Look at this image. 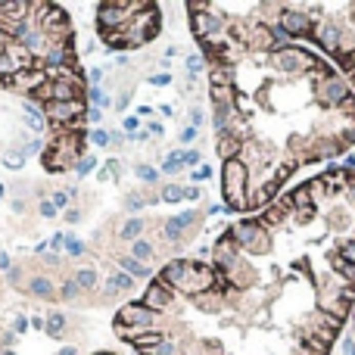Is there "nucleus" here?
Listing matches in <instances>:
<instances>
[{
    "mask_svg": "<svg viewBox=\"0 0 355 355\" xmlns=\"http://www.w3.org/2000/svg\"><path fill=\"white\" fill-rule=\"evenodd\" d=\"M66 249H69L72 256H81V253H85V243L78 240V237H66Z\"/></svg>",
    "mask_w": 355,
    "mask_h": 355,
    "instance_id": "18",
    "label": "nucleus"
},
{
    "mask_svg": "<svg viewBox=\"0 0 355 355\" xmlns=\"http://www.w3.org/2000/svg\"><path fill=\"white\" fill-rule=\"evenodd\" d=\"M184 162H200V153H184Z\"/></svg>",
    "mask_w": 355,
    "mask_h": 355,
    "instance_id": "33",
    "label": "nucleus"
},
{
    "mask_svg": "<svg viewBox=\"0 0 355 355\" xmlns=\"http://www.w3.org/2000/svg\"><path fill=\"white\" fill-rule=\"evenodd\" d=\"M153 85H169V75H156V78H150Z\"/></svg>",
    "mask_w": 355,
    "mask_h": 355,
    "instance_id": "32",
    "label": "nucleus"
},
{
    "mask_svg": "<svg viewBox=\"0 0 355 355\" xmlns=\"http://www.w3.org/2000/svg\"><path fill=\"white\" fill-rule=\"evenodd\" d=\"M37 212H41L44 218H53V215H56V206H53V200H44L41 206H37Z\"/></svg>",
    "mask_w": 355,
    "mask_h": 355,
    "instance_id": "21",
    "label": "nucleus"
},
{
    "mask_svg": "<svg viewBox=\"0 0 355 355\" xmlns=\"http://www.w3.org/2000/svg\"><path fill=\"white\" fill-rule=\"evenodd\" d=\"M278 25L318 50L355 91V0L333 4H271Z\"/></svg>",
    "mask_w": 355,
    "mask_h": 355,
    "instance_id": "4",
    "label": "nucleus"
},
{
    "mask_svg": "<svg viewBox=\"0 0 355 355\" xmlns=\"http://www.w3.org/2000/svg\"><path fill=\"white\" fill-rule=\"evenodd\" d=\"M355 305V169H327L175 259L122 305L137 355H330Z\"/></svg>",
    "mask_w": 355,
    "mask_h": 355,
    "instance_id": "1",
    "label": "nucleus"
},
{
    "mask_svg": "<svg viewBox=\"0 0 355 355\" xmlns=\"http://www.w3.org/2000/svg\"><path fill=\"white\" fill-rule=\"evenodd\" d=\"M140 231H143V218H131V221L122 227V240H134Z\"/></svg>",
    "mask_w": 355,
    "mask_h": 355,
    "instance_id": "11",
    "label": "nucleus"
},
{
    "mask_svg": "<svg viewBox=\"0 0 355 355\" xmlns=\"http://www.w3.org/2000/svg\"><path fill=\"white\" fill-rule=\"evenodd\" d=\"M69 203V193H53V206L59 209V206H66Z\"/></svg>",
    "mask_w": 355,
    "mask_h": 355,
    "instance_id": "28",
    "label": "nucleus"
},
{
    "mask_svg": "<svg viewBox=\"0 0 355 355\" xmlns=\"http://www.w3.org/2000/svg\"><path fill=\"white\" fill-rule=\"evenodd\" d=\"M75 290H78V284H75V278H72V281H66V284H62V293H59V296H62V299H72V296H75Z\"/></svg>",
    "mask_w": 355,
    "mask_h": 355,
    "instance_id": "22",
    "label": "nucleus"
},
{
    "mask_svg": "<svg viewBox=\"0 0 355 355\" xmlns=\"http://www.w3.org/2000/svg\"><path fill=\"white\" fill-rule=\"evenodd\" d=\"M131 284H134V278H131V274H125V271H118L115 278L109 281V287H112V290H131Z\"/></svg>",
    "mask_w": 355,
    "mask_h": 355,
    "instance_id": "12",
    "label": "nucleus"
},
{
    "mask_svg": "<svg viewBox=\"0 0 355 355\" xmlns=\"http://www.w3.org/2000/svg\"><path fill=\"white\" fill-rule=\"evenodd\" d=\"M100 118H103V112L94 106V109H88V125H100Z\"/></svg>",
    "mask_w": 355,
    "mask_h": 355,
    "instance_id": "24",
    "label": "nucleus"
},
{
    "mask_svg": "<svg viewBox=\"0 0 355 355\" xmlns=\"http://www.w3.org/2000/svg\"><path fill=\"white\" fill-rule=\"evenodd\" d=\"M97 34L109 50H137L162 31V10L150 0L97 4Z\"/></svg>",
    "mask_w": 355,
    "mask_h": 355,
    "instance_id": "5",
    "label": "nucleus"
},
{
    "mask_svg": "<svg viewBox=\"0 0 355 355\" xmlns=\"http://www.w3.org/2000/svg\"><path fill=\"white\" fill-rule=\"evenodd\" d=\"M0 268H10V259H7V253H0Z\"/></svg>",
    "mask_w": 355,
    "mask_h": 355,
    "instance_id": "35",
    "label": "nucleus"
},
{
    "mask_svg": "<svg viewBox=\"0 0 355 355\" xmlns=\"http://www.w3.org/2000/svg\"><path fill=\"white\" fill-rule=\"evenodd\" d=\"M59 355H75V346H62V349H59Z\"/></svg>",
    "mask_w": 355,
    "mask_h": 355,
    "instance_id": "34",
    "label": "nucleus"
},
{
    "mask_svg": "<svg viewBox=\"0 0 355 355\" xmlns=\"http://www.w3.org/2000/svg\"><path fill=\"white\" fill-rule=\"evenodd\" d=\"M181 196H184L181 187H165V190H162V200H165V203H178Z\"/></svg>",
    "mask_w": 355,
    "mask_h": 355,
    "instance_id": "19",
    "label": "nucleus"
},
{
    "mask_svg": "<svg viewBox=\"0 0 355 355\" xmlns=\"http://www.w3.org/2000/svg\"><path fill=\"white\" fill-rule=\"evenodd\" d=\"M181 162H184V156H181V153H172L169 159H165V165H162V172H165V175H175V172L181 169Z\"/></svg>",
    "mask_w": 355,
    "mask_h": 355,
    "instance_id": "14",
    "label": "nucleus"
},
{
    "mask_svg": "<svg viewBox=\"0 0 355 355\" xmlns=\"http://www.w3.org/2000/svg\"><path fill=\"white\" fill-rule=\"evenodd\" d=\"M62 246H66V237H62V234H53V237H50V249H62Z\"/></svg>",
    "mask_w": 355,
    "mask_h": 355,
    "instance_id": "26",
    "label": "nucleus"
},
{
    "mask_svg": "<svg viewBox=\"0 0 355 355\" xmlns=\"http://www.w3.org/2000/svg\"><path fill=\"white\" fill-rule=\"evenodd\" d=\"M193 221V212H184V215H178V218H172L169 224H165V234H169V240H178V234H181V227H187Z\"/></svg>",
    "mask_w": 355,
    "mask_h": 355,
    "instance_id": "9",
    "label": "nucleus"
},
{
    "mask_svg": "<svg viewBox=\"0 0 355 355\" xmlns=\"http://www.w3.org/2000/svg\"><path fill=\"white\" fill-rule=\"evenodd\" d=\"M25 125H28L31 131H37V134L47 131V118H44V112L37 109L34 103H25Z\"/></svg>",
    "mask_w": 355,
    "mask_h": 355,
    "instance_id": "6",
    "label": "nucleus"
},
{
    "mask_svg": "<svg viewBox=\"0 0 355 355\" xmlns=\"http://www.w3.org/2000/svg\"><path fill=\"white\" fill-rule=\"evenodd\" d=\"M137 175H140V178H147V181H153V178H156V172H153V169H143V165L137 169Z\"/></svg>",
    "mask_w": 355,
    "mask_h": 355,
    "instance_id": "30",
    "label": "nucleus"
},
{
    "mask_svg": "<svg viewBox=\"0 0 355 355\" xmlns=\"http://www.w3.org/2000/svg\"><path fill=\"white\" fill-rule=\"evenodd\" d=\"M88 103H94V106L100 109V106H106L109 100H106V94H103L100 88H94V91H88Z\"/></svg>",
    "mask_w": 355,
    "mask_h": 355,
    "instance_id": "17",
    "label": "nucleus"
},
{
    "mask_svg": "<svg viewBox=\"0 0 355 355\" xmlns=\"http://www.w3.org/2000/svg\"><path fill=\"white\" fill-rule=\"evenodd\" d=\"M28 324H31V321L25 318V315H19V318H16V324H13V327H16V333H25V330H28Z\"/></svg>",
    "mask_w": 355,
    "mask_h": 355,
    "instance_id": "25",
    "label": "nucleus"
},
{
    "mask_svg": "<svg viewBox=\"0 0 355 355\" xmlns=\"http://www.w3.org/2000/svg\"><path fill=\"white\" fill-rule=\"evenodd\" d=\"M66 221H69V224H78V221H81V212H78V209H69V212H66Z\"/></svg>",
    "mask_w": 355,
    "mask_h": 355,
    "instance_id": "27",
    "label": "nucleus"
},
{
    "mask_svg": "<svg viewBox=\"0 0 355 355\" xmlns=\"http://www.w3.org/2000/svg\"><path fill=\"white\" fill-rule=\"evenodd\" d=\"M209 69L221 196L262 212L305 165L355 147V91L318 50L290 37L271 4H187Z\"/></svg>",
    "mask_w": 355,
    "mask_h": 355,
    "instance_id": "2",
    "label": "nucleus"
},
{
    "mask_svg": "<svg viewBox=\"0 0 355 355\" xmlns=\"http://www.w3.org/2000/svg\"><path fill=\"white\" fill-rule=\"evenodd\" d=\"M4 162H7V169H22L25 165V153H7Z\"/></svg>",
    "mask_w": 355,
    "mask_h": 355,
    "instance_id": "16",
    "label": "nucleus"
},
{
    "mask_svg": "<svg viewBox=\"0 0 355 355\" xmlns=\"http://www.w3.org/2000/svg\"><path fill=\"white\" fill-rule=\"evenodd\" d=\"M94 165H97V162L91 159V156H85V159H81V162H78V175H88V172H91Z\"/></svg>",
    "mask_w": 355,
    "mask_h": 355,
    "instance_id": "23",
    "label": "nucleus"
},
{
    "mask_svg": "<svg viewBox=\"0 0 355 355\" xmlns=\"http://www.w3.org/2000/svg\"><path fill=\"white\" fill-rule=\"evenodd\" d=\"M122 271H128L131 278H150V268H147L143 262H137L134 256H125V259H122Z\"/></svg>",
    "mask_w": 355,
    "mask_h": 355,
    "instance_id": "8",
    "label": "nucleus"
},
{
    "mask_svg": "<svg viewBox=\"0 0 355 355\" xmlns=\"http://www.w3.org/2000/svg\"><path fill=\"white\" fill-rule=\"evenodd\" d=\"M28 290L34 293V296H41V299H53L56 293H53V284L47 281V278H34L31 284H28Z\"/></svg>",
    "mask_w": 355,
    "mask_h": 355,
    "instance_id": "10",
    "label": "nucleus"
},
{
    "mask_svg": "<svg viewBox=\"0 0 355 355\" xmlns=\"http://www.w3.org/2000/svg\"><path fill=\"white\" fill-rule=\"evenodd\" d=\"M0 88L47 115V175L78 169L88 150V75L78 62L75 28L50 0H0Z\"/></svg>",
    "mask_w": 355,
    "mask_h": 355,
    "instance_id": "3",
    "label": "nucleus"
},
{
    "mask_svg": "<svg viewBox=\"0 0 355 355\" xmlns=\"http://www.w3.org/2000/svg\"><path fill=\"white\" fill-rule=\"evenodd\" d=\"M125 209H140V196H128V200H125Z\"/></svg>",
    "mask_w": 355,
    "mask_h": 355,
    "instance_id": "29",
    "label": "nucleus"
},
{
    "mask_svg": "<svg viewBox=\"0 0 355 355\" xmlns=\"http://www.w3.org/2000/svg\"><path fill=\"white\" fill-rule=\"evenodd\" d=\"M0 355H13V352H0Z\"/></svg>",
    "mask_w": 355,
    "mask_h": 355,
    "instance_id": "38",
    "label": "nucleus"
},
{
    "mask_svg": "<svg viewBox=\"0 0 355 355\" xmlns=\"http://www.w3.org/2000/svg\"><path fill=\"white\" fill-rule=\"evenodd\" d=\"M66 324H69V318L62 311H53V315H47V321H44V333L47 337H59L62 330H66Z\"/></svg>",
    "mask_w": 355,
    "mask_h": 355,
    "instance_id": "7",
    "label": "nucleus"
},
{
    "mask_svg": "<svg viewBox=\"0 0 355 355\" xmlns=\"http://www.w3.org/2000/svg\"><path fill=\"white\" fill-rule=\"evenodd\" d=\"M150 256H153V246H150L147 240H137V243H134V259L143 262V259H150Z\"/></svg>",
    "mask_w": 355,
    "mask_h": 355,
    "instance_id": "15",
    "label": "nucleus"
},
{
    "mask_svg": "<svg viewBox=\"0 0 355 355\" xmlns=\"http://www.w3.org/2000/svg\"><path fill=\"white\" fill-rule=\"evenodd\" d=\"M88 140H94L97 147H106V143H112V140H109V134H106L103 128H97V131H91V134H88Z\"/></svg>",
    "mask_w": 355,
    "mask_h": 355,
    "instance_id": "20",
    "label": "nucleus"
},
{
    "mask_svg": "<svg viewBox=\"0 0 355 355\" xmlns=\"http://www.w3.org/2000/svg\"><path fill=\"white\" fill-rule=\"evenodd\" d=\"M0 200H4V184H0Z\"/></svg>",
    "mask_w": 355,
    "mask_h": 355,
    "instance_id": "36",
    "label": "nucleus"
},
{
    "mask_svg": "<svg viewBox=\"0 0 355 355\" xmlns=\"http://www.w3.org/2000/svg\"><path fill=\"white\" fill-rule=\"evenodd\" d=\"M75 284L78 287H97V271H78L75 274Z\"/></svg>",
    "mask_w": 355,
    "mask_h": 355,
    "instance_id": "13",
    "label": "nucleus"
},
{
    "mask_svg": "<svg viewBox=\"0 0 355 355\" xmlns=\"http://www.w3.org/2000/svg\"><path fill=\"white\" fill-rule=\"evenodd\" d=\"M97 355H115V352H97Z\"/></svg>",
    "mask_w": 355,
    "mask_h": 355,
    "instance_id": "37",
    "label": "nucleus"
},
{
    "mask_svg": "<svg viewBox=\"0 0 355 355\" xmlns=\"http://www.w3.org/2000/svg\"><path fill=\"white\" fill-rule=\"evenodd\" d=\"M128 100H131V94H122V97L115 100V106H118V109H125V106H128Z\"/></svg>",
    "mask_w": 355,
    "mask_h": 355,
    "instance_id": "31",
    "label": "nucleus"
}]
</instances>
